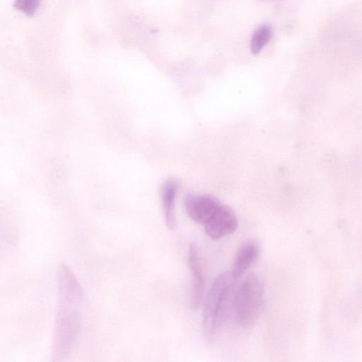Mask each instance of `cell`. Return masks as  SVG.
I'll use <instances>...</instances> for the list:
<instances>
[{
    "mask_svg": "<svg viewBox=\"0 0 362 362\" xmlns=\"http://www.w3.org/2000/svg\"><path fill=\"white\" fill-rule=\"evenodd\" d=\"M188 265L193 279L191 306L194 310H197L203 299L205 280L200 262L199 250L194 243H192L189 247Z\"/></svg>",
    "mask_w": 362,
    "mask_h": 362,
    "instance_id": "6",
    "label": "cell"
},
{
    "mask_svg": "<svg viewBox=\"0 0 362 362\" xmlns=\"http://www.w3.org/2000/svg\"><path fill=\"white\" fill-rule=\"evenodd\" d=\"M59 302L53 337V357L59 361L75 344L81 327L82 291L72 271L61 266L58 274Z\"/></svg>",
    "mask_w": 362,
    "mask_h": 362,
    "instance_id": "1",
    "label": "cell"
},
{
    "mask_svg": "<svg viewBox=\"0 0 362 362\" xmlns=\"http://www.w3.org/2000/svg\"><path fill=\"white\" fill-rule=\"evenodd\" d=\"M261 253V245L257 240H248L240 245L233 262L231 276L239 279L255 263Z\"/></svg>",
    "mask_w": 362,
    "mask_h": 362,
    "instance_id": "7",
    "label": "cell"
},
{
    "mask_svg": "<svg viewBox=\"0 0 362 362\" xmlns=\"http://www.w3.org/2000/svg\"><path fill=\"white\" fill-rule=\"evenodd\" d=\"M219 201L211 195L187 194L185 207L189 216L195 222L204 224L220 206Z\"/></svg>",
    "mask_w": 362,
    "mask_h": 362,
    "instance_id": "5",
    "label": "cell"
},
{
    "mask_svg": "<svg viewBox=\"0 0 362 362\" xmlns=\"http://www.w3.org/2000/svg\"><path fill=\"white\" fill-rule=\"evenodd\" d=\"M231 274L223 273L213 282L204 301L202 327L206 339L212 341L216 335V320L222 301L231 286Z\"/></svg>",
    "mask_w": 362,
    "mask_h": 362,
    "instance_id": "3",
    "label": "cell"
},
{
    "mask_svg": "<svg viewBox=\"0 0 362 362\" xmlns=\"http://www.w3.org/2000/svg\"><path fill=\"white\" fill-rule=\"evenodd\" d=\"M40 0H16L15 7L20 11L30 16L38 8Z\"/></svg>",
    "mask_w": 362,
    "mask_h": 362,
    "instance_id": "10",
    "label": "cell"
},
{
    "mask_svg": "<svg viewBox=\"0 0 362 362\" xmlns=\"http://www.w3.org/2000/svg\"><path fill=\"white\" fill-rule=\"evenodd\" d=\"M238 226L234 211L228 206L220 205L212 216L204 223L207 235L218 240L233 233Z\"/></svg>",
    "mask_w": 362,
    "mask_h": 362,
    "instance_id": "4",
    "label": "cell"
},
{
    "mask_svg": "<svg viewBox=\"0 0 362 362\" xmlns=\"http://www.w3.org/2000/svg\"><path fill=\"white\" fill-rule=\"evenodd\" d=\"M264 300L262 279L257 274H249L234 293V313L240 326L247 328L257 322L262 311Z\"/></svg>",
    "mask_w": 362,
    "mask_h": 362,
    "instance_id": "2",
    "label": "cell"
},
{
    "mask_svg": "<svg viewBox=\"0 0 362 362\" xmlns=\"http://www.w3.org/2000/svg\"><path fill=\"white\" fill-rule=\"evenodd\" d=\"M177 188V181L174 179H170L165 181L161 190L164 218L167 227L170 229H173L176 225L175 202Z\"/></svg>",
    "mask_w": 362,
    "mask_h": 362,
    "instance_id": "8",
    "label": "cell"
},
{
    "mask_svg": "<svg viewBox=\"0 0 362 362\" xmlns=\"http://www.w3.org/2000/svg\"><path fill=\"white\" fill-rule=\"evenodd\" d=\"M273 35L272 28L268 25H262L253 33L250 40V50L254 54L261 52L269 43Z\"/></svg>",
    "mask_w": 362,
    "mask_h": 362,
    "instance_id": "9",
    "label": "cell"
}]
</instances>
